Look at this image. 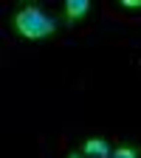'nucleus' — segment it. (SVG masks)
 <instances>
[{
  "instance_id": "nucleus-1",
  "label": "nucleus",
  "mask_w": 141,
  "mask_h": 158,
  "mask_svg": "<svg viewBox=\"0 0 141 158\" xmlns=\"http://www.w3.org/2000/svg\"><path fill=\"white\" fill-rule=\"evenodd\" d=\"M9 34L17 43H45L54 40L62 28V14L39 0H17L6 14Z\"/></svg>"
},
{
  "instance_id": "nucleus-2",
  "label": "nucleus",
  "mask_w": 141,
  "mask_h": 158,
  "mask_svg": "<svg viewBox=\"0 0 141 158\" xmlns=\"http://www.w3.org/2000/svg\"><path fill=\"white\" fill-rule=\"evenodd\" d=\"M59 14H62V23L68 28H76V26L88 23V20L93 17V3L90 0H65Z\"/></svg>"
},
{
  "instance_id": "nucleus-3",
  "label": "nucleus",
  "mask_w": 141,
  "mask_h": 158,
  "mask_svg": "<svg viewBox=\"0 0 141 158\" xmlns=\"http://www.w3.org/2000/svg\"><path fill=\"white\" fill-rule=\"evenodd\" d=\"M76 150L82 152L85 158H110L113 144H110L107 135H85L82 141L76 144Z\"/></svg>"
},
{
  "instance_id": "nucleus-4",
  "label": "nucleus",
  "mask_w": 141,
  "mask_h": 158,
  "mask_svg": "<svg viewBox=\"0 0 141 158\" xmlns=\"http://www.w3.org/2000/svg\"><path fill=\"white\" fill-rule=\"evenodd\" d=\"M110 158H141V147L135 141H122V144H116Z\"/></svg>"
},
{
  "instance_id": "nucleus-5",
  "label": "nucleus",
  "mask_w": 141,
  "mask_h": 158,
  "mask_svg": "<svg viewBox=\"0 0 141 158\" xmlns=\"http://www.w3.org/2000/svg\"><path fill=\"white\" fill-rule=\"evenodd\" d=\"M116 6L127 14H141V0H116Z\"/></svg>"
},
{
  "instance_id": "nucleus-6",
  "label": "nucleus",
  "mask_w": 141,
  "mask_h": 158,
  "mask_svg": "<svg viewBox=\"0 0 141 158\" xmlns=\"http://www.w3.org/2000/svg\"><path fill=\"white\" fill-rule=\"evenodd\" d=\"M65 158H85V155H82V152H79L76 147H73V150H68V152H65Z\"/></svg>"
}]
</instances>
